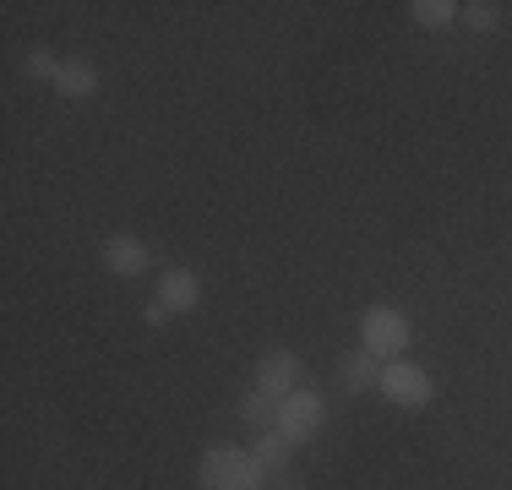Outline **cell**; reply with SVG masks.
Returning a JSON list of instances; mask_svg holds the SVG:
<instances>
[{"label":"cell","instance_id":"obj_8","mask_svg":"<svg viewBox=\"0 0 512 490\" xmlns=\"http://www.w3.org/2000/svg\"><path fill=\"white\" fill-rule=\"evenodd\" d=\"M338 376H344L349 392H365V387H382V360L371 349H355V354H338Z\"/></svg>","mask_w":512,"mask_h":490},{"label":"cell","instance_id":"obj_13","mask_svg":"<svg viewBox=\"0 0 512 490\" xmlns=\"http://www.w3.org/2000/svg\"><path fill=\"white\" fill-rule=\"evenodd\" d=\"M458 17H463V22H469V28H474V33H491V28H496V22H502V11H496V6H491V0H474V6H463V11H458Z\"/></svg>","mask_w":512,"mask_h":490},{"label":"cell","instance_id":"obj_10","mask_svg":"<svg viewBox=\"0 0 512 490\" xmlns=\"http://www.w3.org/2000/svg\"><path fill=\"white\" fill-rule=\"evenodd\" d=\"M240 420L246 425H256V431H278V398L273 392H246V398H240Z\"/></svg>","mask_w":512,"mask_h":490},{"label":"cell","instance_id":"obj_11","mask_svg":"<svg viewBox=\"0 0 512 490\" xmlns=\"http://www.w3.org/2000/svg\"><path fill=\"white\" fill-rule=\"evenodd\" d=\"M55 88L66 93V98H93V88H99V71H93L88 60H66V66H60V77H55Z\"/></svg>","mask_w":512,"mask_h":490},{"label":"cell","instance_id":"obj_5","mask_svg":"<svg viewBox=\"0 0 512 490\" xmlns=\"http://www.w3.org/2000/svg\"><path fill=\"white\" fill-rule=\"evenodd\" d=\"M300 376H306V365H300L289 349L262 354V365H256V387L273 392V398H289V392H300Z\"/></svg>","mask_w":512,"mask_h":490},{"label":"cell","instance_id":"obj_3","mask_svg":"<svg viewBox=\"0 0 512 490\" xmlns=\"http://www.w3.org/2000/svg\"><path fill=\"white\" fill-rule=\"evenodd\" d=\"M322 420H327L322 392L300 387V392H289V398H278V431H284L289 441H306V436H316V431H322Z\"/></svg>","mask_w":512,"mask_h":490},{"label":"cell","instance_id":"obj_7","mask_svg":"<svg viewBox=\"0 0 512 490\" xmlns=\"http://www.w3.org/2000/svg\"><path fill=\"white\" fill-rule=\"evenodd\" d=\"M104 267H109V273H120V278L148 273V245H142L137 235H115L104 245Z\"/></svg>","mask_w":512,"mask_h":490},{"label":"cell","instance_id":"obj_9","mask_svg":"<svg viewBox=\"0 0 512 490\" xmlns=\"http://www.w3.org/2000/svg\"><path fill=\"white\" fill-rule=\"evenodd\" d=\"M289 452H295V441H289L284 431H262V441L251 447V458L262 463L267 474H289Z\"/></svg>","mask_w":512,"mask_h":490},{"label":"cell","instance_id":"obj_2","mask_svg":"<svg viewBox=\"0 0 512 490\" xmlns=\"http://www.w3.org/2000/svg\"><path fill=\"white\" fill-rule=\"evenodd\" d=\"M360 338H365V349H371L376 360H393V354L409 349V322L393 311V305H371V311L360 316Z\"/></svg>","mask_w":512,"mask_h":490},{"label":"cell","instance_id":"obj_12","mask_svg":"<svg viewBox=\"0 0 512 490\" xmlns=\"http://www.w3.org/2000/svg\"><path fill=\"white\" fill-rule=\"evenodd\" d=\"M409 11H414V22H420V28H447L463 6H453V0H414Z\"/></svg>","mask_w":512,"mask_h":490},{"label":"cell","instance_id":"obj_15","mask_svg":"<svg viewBox=\"0 0 512 490\" xmlns=\"http://www.w3.org/2000/svg\"><path fill=\"white\" fill-rule=\"evenodd\" d=\"M142 316H148V327H164V322H169V316H175V311H164V305L153 300V305H148V311H142Z\"/></svg>","mask_w":512,"mask_h":490},{"label":"cell","instance_id":"obj_1","mask_svg":"<svg viewBox=\"0 0 512 490\" xmlns=\"http://www.w3.org/2000/svg\"><path fill=\"white\" fill-rule=\"evenodd\" d=\"M197 480H202V490H262L267 469L240 447H207Z\"/></svg>","mask_w":512,"mask_h":490},{"label":"cell","instance_id":"obj_14","mask_svg":"<svg viewBox=\"0 0 512 490\" xmlns=\"http://www.w3.org/2000/svg\"><path fill=\"white\" fill-rule=\"evenodd\" d=\"M60 66H66V60H55L50 49H28V60H22V71H28V77H60Z\"/></svg>","mask_w":512,"mask_h":490},{"label":"cell","instance_id":"obj_4","mask_svg":"<svg viewBox=\"0 0 512 490\" xmlns=\"http://www.w3.org/2000/svg\"><path fill=\"white\" fill-rule=\"evenodd\" d=\"M382 392H387V403H398V409H425V403L436 398V382L420 371V365L393 360V365H382Z\"/></svg>","mask_w":512,"mask_h":490},{"label":"cell","instance_id":"obj_6","mask_svg":"<svg viewBox=\"0 0 512 490\" xmlns=\"http://www.w3.org/2000/svg\"><path fill=\"white\" fill-rule=\"evenodd\" d=\"M164 311H191V305L202 300V284H197V273L191 267H169L164 278H158V294H153Z\"/></svg>","mask_w":512,"mask_h":490},{"label":"cell","instance_id":"obj_16","mask_svg":"<svg viewBox=\"0 0 512 490\" xmlns=\"http://www.w3.org/2000/svg\"><path fill=\"white\" fill-rule=\"evenodd\" d=\"M273 485L278 490H300V474H273Z\"/></svg>","mask_w":512,"mask_h":490}]
</instances>
